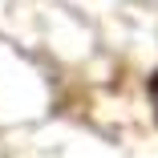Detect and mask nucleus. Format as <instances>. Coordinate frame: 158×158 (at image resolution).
<instances>
[{
  "mask_svg": "<svg viewBox=\"0 0 158 158\" xmlns=\"http://www.w3.org/2000/svg\"><path fill=\"white\" fill-rule=\"evenodd\" d=\"M154 102H158V77H154Z\"/></svg>",
  "mask_w": 158,
  "mask_h": 158,
  "instance_id": "1",
  "label": "nucleus"
}]
</instances>
